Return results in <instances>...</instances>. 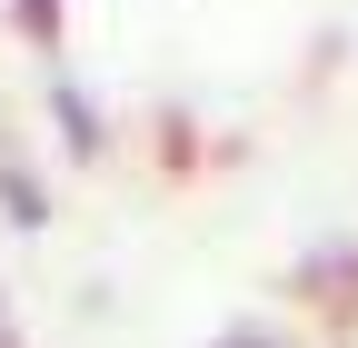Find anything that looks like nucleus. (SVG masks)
I'll list each match as a JSON object with an SVG mask.
<instances>
[{"label": "nucleus", "mask_w": 358, "mask_h": 348, "mask_svg": "<svg viewBox=\"0 0 358 348\" xmlns=\"http://www.w3.org/2000/svg\"><path fill=\"white\" fill-rule=\"evenodd\" d=\"M219 348H279V338H259V328H239V338H219Z\"/></svg>", "instance_id": "1"}, {"label": "nucleus", "mask_w": 358, "mask_h": 348, "mask_svg": "<svg viewBox=\"0 0 358 348\" xmlns=\"http://www.w3.org/2000/svg\"><path fill=\"white\" fill-rule=\"evenodd\" d=\"M0 348H20V338H10V309H0Z\"/></svg>", "instance_id": "2"}]
</instances>
